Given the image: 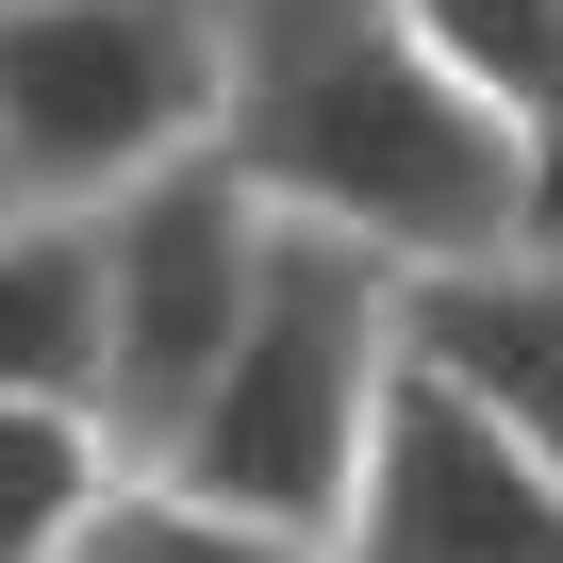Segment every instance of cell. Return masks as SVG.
I'll list each match as a JSON object with an SVG mask.
<instances>
[{
  "label": "cell",
  "mask_w": 563,
  "mask_h": 563,
  "mask_svg": "<svg viewBox=\"0 0 563 563\" xmlns=\"http://www.w3.org/2000/svg\"><path fill=\"white\" fill-rule=\"evenodd\" d=\"M216 166L282 232H332L398 282L547 249L530 150L464 84H431L398 0H216Z\"/></svg>",
  "instance_id": "6da1fadb"
},
{
  "label": "cell",
  "mask_w": 563,
  "mask_h": 563,
  "mask_svg": "<svg viewBox=\"0 0 563 563\" xmlns=\"http://www.w3.org/2000/svg\"><path fill=\"white\" fill-rule=\"evenodd\" d=\"M398 365H415V282L365 265V249H332V232H282L232 365L199 382V415L166 431L150 481H183V497H216V514H249V530L332 547V514H349V481H365V448H382Z\"/></svg>",
  "instance_id": "7a4b0ae2"
},
{
  "label": "cell",
  "mask_w": 563,
  "mask_h": 563,
  "mask_svg": "<svg viewBox=\"0 0 563 563\" xmlns=\"http://www.w3.org/2000/svg\"><path fill=\"white\" fill-rule=\"evenodd\" d=\"M199 150H216V0H0L18 216H117Z\"/></svg>",
  "instance_id": "3957f363"
},
{
  "label": "cell",
  "mask_w": 563,
  "mask_h": 563,
  "mask_svg": "<svg viewBox=\"0 0 563 563\" xmlns=\"http://www.w3.org/2000/svg\"><path fill=\"white\" fill-rule=\"evenodd\" d=\"M84 232H100V431L133 464H166V431L199 415V382L232 365L265 265H282V216L199 150V166L133 183L117 216H84Z\"/></svg>",
  "instance_id": "277c9868"
},
{
  "label": "cell",
  "mask_w": 563,
  "mask_h": 563,
  "mask_svg": "<svg viewBox=\"0 0 563 563\" xmlns=\"http://www.w3.org/2000/svg\"><path fill=\"white\" fill-rule=\"evenodd\" d=\"M332 563H563V481L431 365H398L382 448L332 514Z\"/></svg>",
  "instance_id": "5b68a950"
},
{
  "label": "cell",
  "mask_w": 563,
  "mask_h": 563,
  "mask_svg": "<svg viewBox=\"0 0 563 563\" xmlns=\"http://www.w3.org/2000/svg\"><path fill=\"white\" fill-rule=\"evenodd\" d=\"M415 365L464 382V398L563 481V249H514V265L415 282Z\"/></svg>",
  "instance_id": "8992f818"
},
{
  "label": "cell",
  "mask_w": 563,
  "mask_h": 563,
  "mask_svg": "<svg viewBox=\"0 0 563 563\" xmlns=\"http://www.w3.org/2000/svg\"><path fill=\"white\" fill-rule=\"evenodd\" d=\"M0 398L100 415V232L84 216H18L0 232Z\"/></svg>",
  "instance_id": "52a82bcc"
},
{
  "label": "cell",
  "mask_w": 563,
  "mask_h": 563,
  "mask_svg": "<svg viewBox=\"0 0 563 563\" xmlns=\"http://www.w3.org/2000/svg\"><path fill=\"white\" fill-rule=\"evenodd\" d=\"M133 481V448L100 415H34V398H0V563H84L100 497Z\"/></svg>",
  "instance_id": "ba28073f"
},
{
  "label": "cell",
  "mask_w": 563,
  "mask_h": 563,
  "mask_svg": "<svg viewBox=\"0 0 563 563\" xmlns=\"http://www.w3.org/2000/svg\"><path fill=\"white\" fill-rule=\"evenodd\" d=\"M84 563H332V547H299V530H249V514H216V497H183V481H117L100 497V530H84Z\"/></svg>",
  "instance_id": "9c48e42d"
},
{
  "label": "cell",
  "mask_w": 563,
  "mask_h": 563,
  "mask_svg": "<svg viewBox=\"0 0 563 563\" xmlns=\"http://www.w3.org/2000/svg\"><path fill=\"white\" fill-rule=\"evenodd\" d=\"M0 232H18V183H0Z\"/></svg>",
  "instance_id": "30bf717a"
}]
</instances>
